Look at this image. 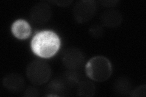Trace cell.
Instances as JSON below:
<instances>
[{"label":"cell","instance_id":"9c48e42d","mask_svg":"<svg viewBox=\"0 0 146 97\" xmlns=\"http://www.w3.org/2000/svg\"><path fill=\"white\" fill-rule=\"evenodd\" d=\"M3 84L9 90L18 92L23 89L25 82L20 75L16 73H12L4 77Z\"/></svg>","mask_w":146,"mask_h":97},{"label":"cell","instance_id":"277c9868","mask_svg":"<svg viewBox=\"0 0 146 97\" xmlns=\"http://www.w3.org/2000/svg\"><path fill=\"white\" fill-rule=\"evenodd\" d=\"M96 12V4L94 1H81L74 7V16L79 23H84L90 21Z\"/></svg>","mask_w":146,"mask_h":97},{"label":"cell","instance_id":"ba28073f","mask_svg":"<svg viewBox=\"0 0 146 97\" xmlns=\"http://www.w3.org/2000/svg\"><path fill=\"white\" fill-rule=\"evenodd\" d=\"M100 20L103 26L108 27H115L121 24L122 18L118 11L109 10L102 13Z\"/></svg>","mask_w":146,"mask_h":97},{"label":"cell","instance_id":"3957f363","mask_svg":"<svg viewBox=\"0 0 146 97\" xmlns=\"http://www.w3.org/2000/svg\"><path fill=\"white\" fill-rule=\"evenodd\" d=\"M26 75L31 83L36 86L47 82L51 77V69L49 64L42 60H35L29 64Z\"/></svg>","mask_w":146,"mask_h":97},{"label":"cell","instance_id":"4fadbf2b","mask_svg":"<svg viewBox=\"0 0 146 97\" xmlns=\"http://www.w3.org/2000/svg\"><path fill=\"white\" fill-rule=\"evenodd\" d=\"M38 91L36 89L33 88V87H29V88L27 89L26 91V94H25V96H38Z\"/></svg>","mask_w":146,"mask_h":97},{"label":"cell","instance_id":"8992f818","mask_svg":"<svg viewBox=\"0 0 146 97\" xmlns=\"http://www.w3.org/2000/svg\"><path fill=\"white\" fill-rule=\"evenodd\" d=\"M84 55L77 49H69L63 55V63L68 69L76 70L80 69L84 63Z\"/></svg>","mask_w":146,"mask_h":97},{"label":"cell","instance_id":"6da1fadb","mask_svg":"<svg viewBox=\"0 0 146 97\" xmlns=\"http://www.w3.org/2000/svg\"><path fill=\"white\" fill-rule=\"evenodd\" d=\"M61 44L60 39L52 30H43L35 33L31 41V48L38 57L49 58L58 52Z\"/></svg>","mask_w":146,"mask_h":97},{"label":"cell","instance_id":"7c38bea8","mask_svg":"<svg viewBox=\"0 0 146 97\" xmlns=\"http://www.w3.org/2000/svg\"><path fill=\"white\" fill-rule=\"evenodd\" d=\"M145 86L143 85L136 89L133 92L132 96H145Z\"/></svg>","mask_w":146,"mask_h":97},{"label":"cell","instance_id":"7a4b0ae2","mask_svg":"<svg viewBox=\"0 0 146 97\" xmlns=\"http://www.w3.org/2000/svg\"><path fill=\"white\" fill-rule=\"evenodd\" d=\"M85 72L91 80L96 82H104L111 75L112 66L107 58L102 56L94 57L86 63Z\"/></svg>","mask_w":146,"mask_h":97},{"label":"cell","instance_id":"5b68a950","mask_svg":"<svg viewBox=\"0 0 146 97\" xmlns=\"http://www.w3.org/2000/svg\"><path fill=\"white\" fill-rule=\"evenodd\" d=\"M51 14V9L48 4L40 3L31 9L30 18L35 24L42 25L50 20Z\"/></svg>","mask_w":146,"mask_h":97},{"label":"cell","instance_id":"30bf717a","mask_svg":"<svg viewBox=\"0 0 146 97\" xmlns=\"http://www.w3.org/2000/svg\"><path fill=\"white\" fill-rule=\"evenodd\" d=\"M78 92L82 96H92L95 93V86L90 81H82L79 84Z\"/></svg>","mask_w":146,"mask_h":97},{"label":"cell","instance_id":"8fae6325","mask_svg":"<svg viewBox=\"0 0 146 97\" xmlns=\"http://www.w3.org/2000/svg\"><path fill=\"white\" fill-rule=\"evenodd\" d=\"M90 33L93 37L98 38L103 35L104 30L101 26L99 24H94L90 27Z\"/></svg>","mask_w":146,"mask_h":97},{"label":"cell","instance_id":"52a82bcc","mask_svg":"<svg viewBox=\"0 0 146 97\" xmlns=\"http://www.w3.org/2000/svg\"><path fill=\"white\" fill-rule=\"evenodd\" d=\"M13 35L19 40L27 39L31 34L32 30L30 24L24 20H17L13 23L11 27Z\"/></svg>","mask_w":146,"mask_h":97}]
</instances>
